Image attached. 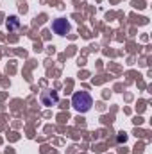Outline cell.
Returning <instances> with one entry per match:
<instances>
[{"mask_svg": "<svg viewBox=\"0 0 152 154\" xmlns=\"http://www.w3.org/2000/svg\"><path fill=\"white\" fill-rule=\"evenodd\" d=\"M57 100H59V97H57L56 91H43L41 93V102L45 106H56Z\"/></svg>", "mask_w": 152, "mask_h": 154, "instance_id": "3957f363", "label": "cell"}, {"mask_svg": "<svg viewBox=\"0 0 152 154\" xmlns=\"http://www.w3.org/2000/svg\"><path fill=\"white\" fill-rule=\"evenodd\" d=\"M5 25H7V29H9V31L18 29V27H20V20H18V16H9V18H7V22H5Z\"/></svg>", "mask_w": 152, "mask_h": 154, "instance_id": "277c9868", "label": "cell"}, {"mask_svg": "<svg viewBox=\"0 0 152 154\" xmlns=\"http://www.w3.org/2000/svg\"><path fill=\"white\" fill-rule=\"evenodd\" d=\"M52 29H54V32L56 34H59V36H66L68 32H70V23L65 20V18H57V20H54V23H52Z\"/></svg>", "mask_w": 152, "mask_h": 154, "instance_id": "7a4b0ae2", "label": "cell"}, {"mask_svg": "<svg viewBox=\"0 0 152 154\" xmlns=\"http://www.w3.org/2000/svg\"><path fill=\"white\" fill-rule=\"evenodd\" d=\"M72 106L75 108L79 113H86L90 111V108L93 106V100H91V95L86 93V91H77L72 97Z\"/></svg>", "mask_w": 152, "mask_h": 154, "instance_id": "6da1fadb", "label": "cell"}]
</instances>
